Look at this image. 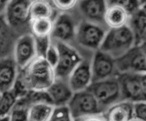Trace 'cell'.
Returning <instances> with one entry per match:
<instances>
[{
	"label": "cell",
	"mask_w": 146,
	"mask_h": 121,
	"mask_svg": "<svg viewBox=\"0 0 146 121\" xmlns=\"http://www.w3.org/2000/svg\"><path fill=\"white\" fill-rule=\"evenodd\" d=\"M23 69V81L29 90H47L56 80L54 68L42 57L36 56Z\"/></svg>",
	"instance_id": "obj_1"
},
{
	"label": "cell",
	"mask_w": 146,
	"mask_h": 121,
	"mask_svg": "<svg viewBox=\"0 0 146 121\" xmlns=\"http://www.w3.org/2000/svg\"><path fill=\"white\" fill-rule=\"evenodd\" d=\"M136 44L133 33L128 25L110 28L106 32L99 49L115 59L123 55Z\"/></svg>",
	"instance_id": "obj_2"
},
{
	"label": "cell",
	"mask_w": 146,
	"mask_h": 121,
	"mask_svg": "<svg viewBox=\"0 0 146 121\" xmlns=\"http://www.w3.org/2000/svg\"><path fill=\"white\" fill-rule=\"evenodd\" d=\"M118 80L123 97L133 102L146 101V73H123Z\"/></svg>",
	"instance_id": "obj_3"
},
{
	"label": "cell",
	"mask_w": 146,
	"mask_h": 121,
	"mask_svg": "<svg viewBox=\"0 0 146 121\" xmlns=\"http://www.w3.org/2000/svg\"><path fill=\"white\" fill-rule=\"evenodd\" d=\"M73 118L98 115L100 106L94 94L87 89L74 92L67 104Z\"/></svg>",
	"instance_id": "obj_4"
},
{
	"label": "cell",
	"mask_w": 146,
	"mask_h": 121,
	"mask_svg": "<svg viewBox=\"0 0 146 121\" xmlns=\"http://www.w3.org/2000/svg\"><path fill=\"white\" fill-rule=\"evenodd\" d=\"M87 89L95 97L100 107L115 103L122 96L120 82L115 78L92 82Z\"/></svg>",
	"instance_id": "obj_5"
},
{
	"label": "cell",
	"mask_w": 146,
	"mask_h": 121,
	"mask_svg": "<svg viewBox=\"0 0 146 121\" xmlns=\"http://www.w3.org/2000/svg\"><path fill=\"white\" fill-rule=\"evenodd\" d=\"M59 53V59L54 68L56 78L66 79L82 61L79 53L66 42L58 41L55 44Z\"/></svg>",
	"instance_id": "obj_6"
},
{
	"label": "cell",
	"mask_w": 146,
	"mask_h": 121,
	"mask_svg": "<svg viewBox=\"0 0 146 121\" xmlns=\"http://www.w3.org/2000/svg\"><path fill=\"white\" fill-rule=\"evenodd\" d=\"M115 61L121 73H146V56L140 44L134 45Z\"/></svg>",
	"instance_id": "obj_7"
},
{
	"label": "cell",
	"mask_w": 146,
	"mask_h": 121,
	"mask_svg": "<svg viewBox=\"0 0 146 121\" xmlns=\"http://www.w3.org/2000/svg\"><path fill=\"white\" fill-rule=\"evenodd\" d=\"M106 34L99 24L87 20L79 24L76 29L75 37L81 45L95 49H99Z\"/></svg>",
	"instance_id": "obj_8"
},
{
	"label": "cell",
	"mask_w": 146,
	"mask_h": 121,
	"mask_svg": "<svg viewBox=\"0 0 146 121\" xmlns=\"http://www.w3.org/2000/svg\"><path fill=\"white\" fill-rule=\"evenodd\" d=\"M36 56L33 34L23 35L17 39L14 47V59L19 68L23 69Z\"/></svg>",
	"instance_id": "obj_9"
},
{
	"label": "cell",
	"mask_w": 146,
	"mask_h": 121,
	"mask_svg": "<svg viewBox=\"0 0 146 121\" xmlns=\"http://www.w3.org/2000/svg\"><path fill=\"white\" fill-rule=\"evenodd\" d=\"M30 0H9L5 9V21L10 27H18L30 21Z\"/></svg>",
	"instance_id": "obj_10"
},
{
	"label": "cell",
	"mask_w": 146,
	"mask_h": 121,
	"mask_svg": "<svg viewBox=\"0 0 146 121\" xmlns=\"http://www.w3.org/2000/svg\"><path fill=\"white\" fill-rule=\"evenodd\" d=\"M91 66L92 82L104 80L110 77L116 68L115 59L99 49L94 55Z\"/></svg>",
	"instance_id": "obj_11"
},
{
	"label": "cell",
	"mask_w": 146,
	"mask_h": 121,
	"mask_svg": "<svg viewBox=\"0 0 146 121\" xmlns=\"http://www.w3.org/2000/svg\"><path fill=\"white\" fill-rule=\"evenodd\" d=\"M68 79V84L74 93L87 89L92 81L91 64L87 60H82Z\"/></svg>",
	"instance_id": "obj_12"
},
{
	"label": "cell",
	"mask_w": 146,
	"mask_h": 121,
	"mask_svg": "<svg viewBox=\"0 0 146 121\" xmlns=\"http://www.w3.org/2000/svg\"><path fill=\"white\" fill-rule=\"evenodd\" d=\"M76 29L72 17L68 14L62 13L54 22L51 36L58 41L66 42L75 36Z\"/></svg>",
	"instance_id": "obj_13"
},
{
	"label": "cell",
	"mask_w": 146,
	"mask_h": 121,
	"mask_svg": "<svg viewBox=\"0 0 146 121\" xmlns=\"http://www.w3.org/2000/svg\"><path fill=\"white\" fill-rule=\"evenodd\" d=\"M79 9L88 21L96 23H104L107 7L106 0H80Z\"/></svg>",
	"instance_id": "obj_14"
},
{
	"label": "cell",
	"mask_w": 146,
	"mask_h": 121,
	"mask_svg": "<svg viewBox=\"0 0 146 121\" xmlns=\"http://www.w3.org/2000/svg\"><path fill=\"white\" fill-rule=\"evenodd\" d=\"M14 58L0 59V93L11 90L17 79V68Z\"/></svg>",
	"instance_id": "obj_15"
},
{
	"label": "cell",
	"mask_w": 146,
	"mask_h": 121,
	"mask_svg": "<svg viewBox=\"0 0 146 121\" xmlns=\"http://www.w3.org/2000/svg\"><path fill=\"white\" fill-rule=\"evenodd\" d=\"M46 90L54 106L67 105L74 94L68 82L66 83L63 79L60 78H56L54 83Z\"/></svg>",
	"instance_id": "obj_16"
},
{
	"label": "cell",
	"mask_w": 146,
	"mask_h": 121,
	"mask_svg": "<svg viewBox=\"0 0 146 121\" xmlns=\"http://www.w3.org/2000/svg\"><path fill=\"white\" fill-rule=\"evenodd\" d=\"M131 15L123 7L117 5H107L104 23L110 28H116L128 25Z\"/></svg>",
	"instance_id": "obj_17"
},
{
	"label": "cell",
	"mask_w": 146,
	"mask_h": 121,
	"mask_svg": "<svg viewBox=\"0 0 146 121\" xmlns=\"http://www.w3.org/2000/svg\"><path fill=\"white\" fill-rule=\"evenodd\" d=\"M111 121H128L133 118V102L130 101L119 102L110 107L106 115Z\"/></svg>",
	"instance_id": "obj_18"
},
{
	"label": "cell",
	"mask_w": 146,
	"mask_h": 121,
	"mask_svg": "<svg viewBox=\"0 0 146 121\" xmlns=\"http://www.w3.org/2000/svg\"><path fill=\"white\" fill-rule=\"evenodd\" d=\"M128 25L133 33L136 44L143 42L146 37V14L140 8L131 15Z\"/></svg>",
	"instance_id": "obj_19"
},
{
	"label": "cell",
	"mask_w": 146,
	"mask_h": 121,
	"mask_svg": "<svg viewBox=\"0 0 146 121\" xmlns=\"http://www.w3.org/2000/svg\"><path fill=\"white\" fill-rule=\"evenodd\" d=\"M54 105L45 103H35L30 106L28 120L31 121L50 120Z\"/></svg>",
	"instance_id": "obj_20"
},
{
	"label": "cell",
	"mask_w": 146,
	"mask_h": 121,
	"mask_svg": "<svg viewBox=\"0 0 146 121\" xmlns=\"http://www.w3.org/2000/svg\"><path fill=\"white\" fill-rule=\"evenodd\" d=\"M52 13V6L47 1L34 0L31 1L30 6V22L39 18H51Z\"/></svg>",
	"instance_id": "obj_21"
},
{
	"label": "cell",
	"mask_w": 146,
	"mask_h": 121,
	"mask_svg": "<svg viewBox=\"0 0 146 121\" xmlns=\"http://www.w3.org/2000/svg\"><path fill=\"white\" fill-rule=\"evenodd\" d=\"M30 22L31 30L34 36H51L54 23L51 18H39L32 20Z\"/></svg>",
	"instance_id": "obj_22"
},
{
	"label": "cell",
	"mask_w": 146,
	"mask_h": 121,
	"mask_svg": "<svg viewBox=\"0 0 146 121\" xmlns=\"http://www.w3.org/2000/svg\"><path fill=\"white\" fill-rule=\"evenodd\" d=\"M18 98L11 90L1 93L0 98V118L9 115Z\"/></svg>",
	"instance_id": "obj_23"
},
{
	"label": "cell",
	"mask_w": 146,
	"mask_h": 121,
	"mask_svg": "<svg viewBox=\"0 0 146 121\" xmlns=\"http://www.w3.org/2000/svg\"><path fill=\"white\" fill-rule=\"evenodd\" d=\"M25 97L30 106L39 103H45L53 105L52 100L46 90H29Z\"/></svg>",
	"instance_id": "obj_24"
},
{
	"label": "cell",
	"mask_w": 146,
	"mask_h": 121,
	"mask_svg": "<svg viewBox=\"0 0 146 121\" xmlns=\"http://www.w3.org/2000/svg\"><path fill=\"white\" fill-rule=\"evenodd\" d=\"M107 5H117L125 9L130 15L136 12L141 7L139 0H106Z\"/></svg>",
	"instance_id": "obj_25"
},
{
	"label": "cell",
	"mask_w": 146,
	"mask_h": 121,
	"mask_svg": "<svg viewBox=\"0 0 146 121\" xmlns=\"http://www.w3.org/2000/svg\"><path fill=\"white\" fill-rule=\"evenodd\" d=\"M72 120V116L67 105L54 106L50 120L69 121Z\"/></svg>",
	"instance_id": "obj_26"
},
{
	"label": "cell",
	"mask_w": 146,
	"mask_h": 121,
	"mask_svg": "<svg viewBox=\"0 0 146 121\" xmlns=\"http://www.w3.org/2000/svg\"><path fill=\"white\" fill-rule=\"evenodd\" d=\"M34 36L37 56L45 58L47 51L51 45L50 36Z\"/></svg>",
	"instance_id": "obj_27"
},
{
	"label": "cell",
	"mask_w": 146,
	"mask_h": 121,
	"mask_svg": "<svg viewBox=\"0 0 146 121\" xmlns=\"http://www.w3.org/2000/svg\"><path fill=\"white\" fill-rule=\"evenodd\" d=\"M8 26L6 21L0 19V55L9 47L10 43L11 36Z\"/></svg>",
	"instance_id": "obj_28"
},
{
	"label": "cell",
	"mask_w": 146,
	"mask_h": 121,
	"mask_svg": "<svg viewBox=\"0 0 146 121\" xmlns=\"http://www.w3.org/2000/svg\"><path fill=\"white\" fill-rule=\"evenodd\" d=\"M133 120L146 121V101L133 102Z\"/></svg>",
	"instance_id": "obj_29"
},
{
	"label": "cell",
	"mask_w": 146,
	"mask_h": 121,
	"mask_svg": "<svg viewBox=\"0 0 146 121\" xmlns=\"http://www.w3.org/2000/svg\"><path fill=\"white\" fill-rule=\"evenodd\" d=\"M45 59L54 68L55 67L59 59L58 50L55 45L51 44L47 51Z\"/></svg>",
	"instance_id": "obj_30"
},
{
	"label": "cell",
	"mask_w": 146,
	"mask_h": 121,
	"mask_svg": "<svg viewBox=\"0 0 146 121\" xmlns=\"http://www.w3.org/2000/svg\"><path fill=\"white\" fill-rule=\"evenodd\" d=\"M55 7L61 11H68L74 8L78 0H52Z\"/></svg>",
	"instance_id": "obj_31"
},
{
	"label": "cell",
	"mask_w": 146,
	"mask_h": 121,
	"mask_svg": "<svg viewBox=\"0 0 146 121\" xmlns=\"http://www.w3.org/2000/svg\"><path fill=\"white\" fill-rule=\"evenodd\" d=\"M9 1V0H0V13L3 10H5Z\"/></svg>",
	"instance_id": "obj_32"
},
{
	"label": "cell",
	"mask_w": 146,
	"mask_h": 121,
	"mask_svg": "<svg viewBox=\"0 0 146 121\" xmlns=\"http://www.w3.org/2000/svg\"><path fill=\"white\" fill-rule=\"evenodd\" d=\"M139 44L140 45L141 47L143 49V51L145 54V56H146V41H144L141 42V43H140Z\"/></svg>",
	"instance_id": "obj_33"
},
{
	"label": "cell",
	"mask_w": 146,
	"mask_h": 121,
	"mask_svg": "<svg viewBox=\"0 0 146 121\" xmlns=\"http://www.w3.org/2000/svg\"><path fill=\"white\" fill-rule=\"evenodd\" d=\"M140 9H141L142 10V11L146 14V2H145L144 4L142 5L141 6Z\"/></svg>",
	"instance_id": "obj_34"
},
{
	"label": "cell",
	"mask_w": 146,
	"mask_h": 121,
	"mask_svg": "<svg viewBox=\"0 0 146 121\" xmlns=\"http://www.w3.org/2000/svg\"><path fill=\"white\" fill-rule=\"evenodd\" d=\"M139 2L140 3V5L141 6L143 4H144L145 2H146V0H139Z\"/></svg>",
	"instance_id": "obj_35"
},
{
	"label": "cell",
	"mask_w": 146,
	"mask_h": 121,
	"mask_svg": "<svg viewBox=\"0 0 146 121\" xmlns=\"http://www.w3.org/2000/svg\"><path fill=\"white\" fill-rule=\"evenodd\" d=\"M144 41H146V37H145V39H144Z\"/></svg>",
	"instance_id": "obj_36"
},
{
	"label": "cell",
	"mask_w": 146,
	"mask_h": 121,
	"mask_svg": "<svg viewBox=\"0 0 146 121\" xmlns=\"http://www.w3.org/2000/svg\"><path fill=\"white\" fill-rule=\"evenodd\" d=\"M1 93H0V98H1Z\"/></svg>",
	"instance_id": "obj_37"
}]
</instances>
